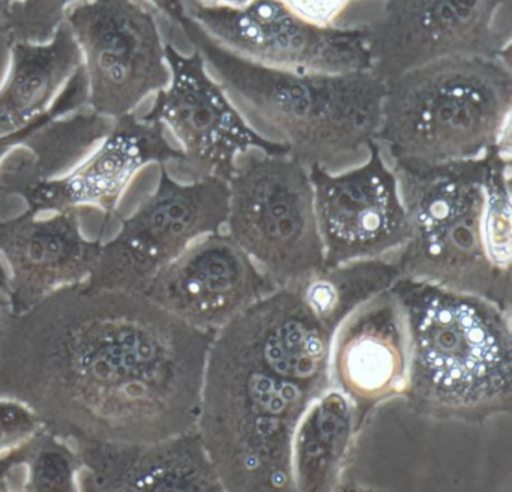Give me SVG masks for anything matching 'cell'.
Here are the masks:
<instances>
[{
    "label": "cell",
    "instance_id": "44dd1931",
    "mask_svg": "<svg viewBox=\"0 0 512 492\" xmlns=\"http://www.w3.org/2000/svg\"><path fill=\"white\" fill-rule=\"evenodd\" d=\"M11 63L0 89V135L34 122L49 110L59 89L82 66L79 45L62 23L50 41L10 42Z\"/></svg>",
    "mask_w": 512,
    "mask_h": 492
},
{
    "label": "cell",
    "instance_id": "8992f818",
    "mask_svg": "<svg viewBox=\"0 0 512 492\" xmlns=\"http://www.w3.org/2000/svg\"><path fill=\"white\" fill-rule=\"evenodd\" d=\"M488 155L439 165L391 164L409 236L392 255L401 276L475 294L511 312V273L494 267L482 234Z\"/></svg>",
    "mask_w": 512,
    "mask_h": 492
},
{
    "label": "cell",
    "instance_id": "2e32d148",
    "mask_svg": "<svg viewBox=\"0 0 512 492\" xmlns=\"http://www.w3.org/2000/svg\"><path fill=\"white\" fill-rule=\"evenodd\" d=\"M103 240L83 236L79 210H26L0 219V261L8 266L7 308L25 312L50 294L91 278Z\"/></svg>",
    "mask_w": 512,
    "mask_h": 492
},
{
    "label": "cell",
    "instance_id": "5b68a950",
    "mask_svg": "<svg viewBox=\"0 0 512 492\" xmlns=\"http://www.w3.org/2000/svg\"><path fill=\"white\" fill-rule=\"evenodd\" d=\"M314 398L266 369L226 330L215 333L196 429L224 491H293V434Z\"/></svg>",
    "mask_w": 512,
    "mask_h": 492
},
{
    "label": "cell",
    "instance_id": "f546056e",
    "mask_svg": "<svg viewBox=\"0 0 512 492\" xmlns=\"http://www.w3.org/2000/svg\"><path fill=\"white\" fill-rule=\"evenodd\" d=\"M28 441L14 449L7 450V452L0 453V492L13 489L11 482L22 471L26 452H28Z\"/></svg>",
    "mask_w": 512,
    "mask_h": 492
},
{
    "label": "cell",
    "instance_id": "d6986e66",
    "mask_svg": "<svg viewBox=\"0 0 512 492\" xmlns=\"http://www.w3.org/2000/svg\"><path fill=\"white\" fill-rule=\"evenodd\" d=\"M257 362L313 396L332 386L331 341L293 285L277 287L223 327Z\"/></svg>",
    "mask_w": 512,
    "mask_h": 492
},
{
    "label": "cell",
    "instance_id": "7a4b0ae2",
    "mask_svg": "<svg viewBox=\"0 0 512 492\" xmlns=\"http://www.w3.org/2000/svg\"><path fill=\"white\" fill-rule=\"evenodd\" d=\"M409 372L403 401L434 419L485 423L512 413L511 312L442 285L400 276Z\"/></svg>",
    "mask_w": 512,
    "mask_h": 492
},
{
    "label": "cell",
    "instance_id": "603a6c76",
    "mask_svg": "<svg viewBox=\"0 0 512 492\" xmlns=\"http://www.w3.org/2000/svg\"><path fill=\"white\" fill-rule=\"evenodd\" d=\"M112 119L94 113L59 117L47 123L31 144L32 159L0 168V192L13 195L32 180L59 176L73 168L112 128Z\"/></svg>",
    "mask_w": 512,
    "mask_h": 492
},
{
    "label": "cell",
    "instance_id": "9c48e42d",
    "mask_svg": "<svg viewBox=\"0 0 512 492\" xmlns=\"http://www.w3.org/2000/svg\"><path fill=\"white\" fill-rule=\"evenodd\" d=\"M88 83L86 104L116 119L134 113L170 81L157 18L137 0H83L68 8Z\"/></svg>",
    "mask_w": 512,
    "mask_h": 492
},
{
    "label": "cell",
    "instance_id": "ffe728a7",
    "mask_svg": "<svg viewBox=\"0 0 512 492\" xmlns=\"http://www.w3.org/2000/svg\"><path fill=\"white\" fill-rule=\"evenodd\" d=\"M359 426L355 405L337 387L331 386L316 396L293 434V491L341 489Z\"/></svg>",
    "mask_w": 512,
    "mask_h": 492
},
{
    "label": "cell",
    "instance_id": "8fae6325",
    "mask_svg": "<svg viewBox=\"0 0 512 492\" xmlns=\"http://www.w3.org/2000/svg\"><path fill=\"white\" fill-rule=\"evenodd\" d=\"M508 0H382L362 24L371 71L382 80L452 56L509 53Z\"/></svg>",
    "mask_w": 512,
    "mask_h": 492
},
{
    "label": "cell",
    "instance_id": "4fadbf2b",
    "mask_svg": "<svg viewBox=\"0 0 512 492\" xmlns=\"http://www.w3.org/2000/svg\"><path fill=\"white\" fill-rule=\"evenodd\" d=\"M310 167L325 266L392 257L409 236L397 176L376 144L344 170Z\"/></svg>",
    "mask_w": 512,
    "mask_h": 492
},
{
    "label": "cell",
    "instance_id": "e0dca14e",
    "mask_svg": "<svg viewBox=\"0 0 512 492\" xmlns=\"http://www.w3.org/2000/svg\"><path fill=\"white\" fill-rule=\"evenodd\" d=\"M332 386L355 405L364 422L371 410L406 389L409 341L403 308L392 288L350 312L331 341Z\"/></svg>",
    "mask_w": 512,
    "mask_h": 492
},
{
    "label": "cell",
    "instance_id": "d4e9b609",
    "mask_svg": "<svg viewBox=\"0 0 512 492\" xmlns=\"http://www.w3.org/2000/svg\"><path fill=\"white\" fill-rule=\"evenodd\" d=\"M79 455L71 441L43 428L29 438L23 462L22 491H79Z\"/></svg>",
    "mask_w": 512,
    "mask_h": 492
},
{
    "label": "cell",
    "instance_id": "ba28073f",
    "mask_svg": "<svg viewBox=\"0 0 512 492\" xmlns=\"http://www.w3.org/2000/svg\"><path fill=\"white\" fill-rule=\"evenodd\" d=\"M155 191L122 221L121 230L103 243L89 284L109 290L145 293L194 242L224 231L229 185L221 177L181 180L160 165Z\"/></svg>",
    "mask_w": 512,
    "mask_h": 492
},
{
    "label": "cell",
    "instance_id": "5bb4252c",
    "mask_svg": "<svg viewBox=\"0 0 512 492\" xmlns=\"http://www.w3.org/2000/svg\"><path fill=\"white\" fill-rule=\"evenodd\" d=\"M179 161L181 150L170 143L163 123L146 114L130 113L113 119L97 149L68 173L32 180L14 194L35 213L95 207L104 215L106 230L125 189L143 167L160 164L169 168Z\"/></svg>",
    "mask_w": 512,
    "mask_h": 492
},
{
    "label": "cell",
    "instance_id": "4dcf8cb0",
    "mask_svg": "<svg viewBox=\"0 0 512 492\" xmlns=\"http://www.w3.org/2000/svg\"><path fill=\"white\" fill-rule=\"evenodd\" d=\"M158 11L163 12L173 23L181 26L182 21L187 18L185 14L184 0H148Z\"/></svg>",
    "mask_w": 512,
    "mask_h": 492
},
{
    "label": "cell",
    "instance_id": "9a60e30c",
    "mask_svg": "<svg viewBox=\"0 0 512 492\" xmlns=\"http://www.w3.org/2000/svg\"><path fill=\"white\" fill-rule=\"evenodd\" d=\"M275 288L229 234L218 231L161 270L145 294L179 320L215 335Z\"/></svg>",
    "mask_w": 512,
    "mask_h": 492
},
{
    "label": "cell",
    "instance_id": "30bf717a",
    "mask_svg": "<svg viewBox=\"0 0 512 492\" xmlns=\"http://www.w3.org/2000/svg\"><path fill=\"white\" fill-rule=\"evenodd\" d=\"M166 59L169 84L157 92L146 116L163 123L178 141L181 161L173 167L184 176L181 180H227L238 159L251 150L287 152L248 119L199 51L182 54L166 44Z\"/></svg>",
    "mask_w": 512,
    "mask_h": 492
},
{
    "label": "cell",
    "instance_id": "7402d4cb",
    "mask_svg": "<svg viewBox=\"0 0 512 492\" xmlns=\"http://www.w3.org/2000/svg\"><path fill=\"white\" fill-rule=\"evenodd\" d=\"M401 273L392 257L325 266L295 282L305 305L332 333L361 303L388 290Z\"/></svg>",
    "mask_w": 512,
    "mask_h": 492
},
{
    "label": "cell",
    "instance_id": "836d02e7",
    "mask_svg": "<svg viewBox=\"0 0 512 492\" xmlns=\"http://www.w3.org/2000/svg\"><path fill=\"white\" fill-rule=\"evenodd\" d=\"M4 303H7V302H5L4 299H0V306L4 305Z\"/></svg>",
    "mask_w": 512,
    "mask_h": 492
},
{
    "label": "cell",
    "instance_id": "cb8c5ba5",
    "mask_svg": "<svg viewBox=\"0 0 512 492\" xmlns=\"http://www.w3.org/2000/svg\"><path fill=\"white\" fill-rule=\"evenodd\" d=\"M511 141L488 153L482 234L494 267L511 273Z\"/></svg>",
    "mask_w": 512,
    "mask_h": 492
},
{
    "label": "cell",
    "instance_id": "52a82bcc",
    "mask_svg": "<svg viewBox=\"0 0 512 492\" xmlns=\"http://www.w3.org/2000/svg\"><path fill=\"white\" fill-rule=\"evenodd\" d=\"M224 231L277 284L325 267L310 167L289 152L251 150L227 179Z\"/></svg>",
    "mask_w": 512,
    "mask_h": 492
},
{
    "label": "cell",
    "instance_id": "6da1fadb",
    "mask_svg": "<svg viewBox=\"0 0 512 492\" xmlns=\"http://www.w3.org/2000/svg\"><path fill=\"white\" fill-rule=\"evenodd\" d=\"M214 333L145 293L89 282L25 312L0 306V396L68 441H154L196 428Z\"/></svg>",
    "mask_w": 512,
    "mask_h": 492
},
{
    "label": "cell",
    "instance_id": "ac0fdd59",
    "mask_svg": "<svg viewBox=\"0 0 512 492\" xmlns=\"http://www.w3.org/2000/svg\"><path fill=\"white\" fill-rule=\"evenodd\" d=\"M79 491H224L196 428L154 441H71Z\"/></svg>",
    "mask_w": 512,
    "mask_h": 492
},
{
    "label": "cell",
    "instance_id": "83f0119b",
    "mask_svg": "<svg viewBox=\"0 0 512 492\" xmlns=\"http://www.w3.org/2000/svg\"><path fill=\"white\" fill-rule=\"evenodd\" d=\"M43 428L31 408L16 399L0 396V453L20 446Z\"/></svg>",
    "mask_w": 512,
    "mask_h": 492
},
{
    "label": "cell",
    "instance_id": "3957f363",
    "mask_svg": "<svg viewBox=\"0 0 512 492\" xmlns=\"http://www.w3.org/2000/svg\"><path fill=\"white\" fill-rule=\"evenodd\" d=\"M179 29L248 119L304 164L337 171L376 144L385 80L371 69L331 74L268 68L221 47L191 18Z\"/></svg>",
    "mask_w": 512,
    "mask_h": 492
},
{
    "label": "cell",
    "instance_id": "d6a6232c",
    "mask_svg": "<svg viewBox=\"0 0 512 492\" xmlns=\"http://www.w3.org/2000/svg\"><path fill=\"white\" fill-rule=\"evenodd\" d=\"M19 2L20 0H0V32L4 29L5 23H7L14 6Z\"/></svg>",
    "mask_w": 512,
    "mask_h": 492
},
{
    "label": "cell",
    "instance_id": "277c9868",
    "mask_svg": "<svg viewBox=\"0 0 512 492\" xmlns=\"http://www.w3.org/2000/svg\"><path fill=\"white\" fill-rule=\"evenodd\" d=\"M509 53L452 56L385 80L377 146L389 164L488 155L511 138Z\"/></svg>",
    "mask_w": 512,
    "mask_h": 492
},
{
    "label": "cell",
    "instance_id": "7c38bea8",
    "mask_svg": "<svg viewBox=\"0 0 512 492\" xmlns=\"http://www.w3.org/2000/svg\"><path fill=\"white\" fill-rule=\"evenodd\" d=\"M185 14L221 47L268 68L331 74L371 69L362 24L316 26L280 0H254L241 9L185 5Z\"/></svg>",
    "mask_w": 512,
    "mask_h": 492
},
{
    "label": "cell",
    "instance_id": "1f68e13d",
    "mask_svg": "<svg viewBox=\"0 0 512 492\" xmlns=\"http://www.w3.org/2000/svg\"><path fill=\"white\" fill-rule=\"evenodd\" d=\"M254 0H184V6H197L206 9H241L251 5Z\"/></svg>",
    "mask_w": 512,
    "mask_h": 492
},
{
    "label": "cell",
    "instance_id": "4316f807",
    "mask_svg": "<svg viewBox=\"0 0 512 492\" xmlns=\"http://www.w3.org/2000/svg\"><path fill=\"white\" fill-rule=\"evenodd\" d=\"M86 98H88V83H86L85 69H83V66H80V68L74 72L73 77L65 84L64 92L50 105L49 110L44 111L40 117H37V119L29 123V125H26L25 128L17 129V131L10 132V134L0 135V164L10 155L11 150L16 149V147L26 146L29 149L31 144L34 143L38 132H40L47 123L59 119V117L67 116L71 111L82 107L83 104H86ZM7 281V270H5L4 264L0 261V299L5 300ZM5 302H7V300H5Z\"/></svg>",
    "mask_w": 512,
    "mask_h": 492
},
{
    "label": "cell",
    "instance_id": "484cf974",
    "mask_svg": "<svg viewBox=\"0 0 512 492\" xmlns=\"http://www.w3.org/2000/svg\"><path fill=\"white\" fill-rule=\"evenodd\" d=\"M83 0H20L0 35L10 42L50 41L65 21L68 8Z\"/></svg>",
    "mask_w": 512,
    "mask_h": 492
},
{
    "label": "cell",
    "instance_id": "f1b7e54d",
    "mask_svg": "<svg viewBox=\"0 0 512 492\" xmlns=\"http://www.w3.org/2000/svg\"><path fill=\"white\" fill-rule=\"evenodd\" d=\"M293 14L316 26H337L356 0H280Z\"/></svg>",
    "mask_w": 512,
    "mask_h": 492
}]
</instances>
